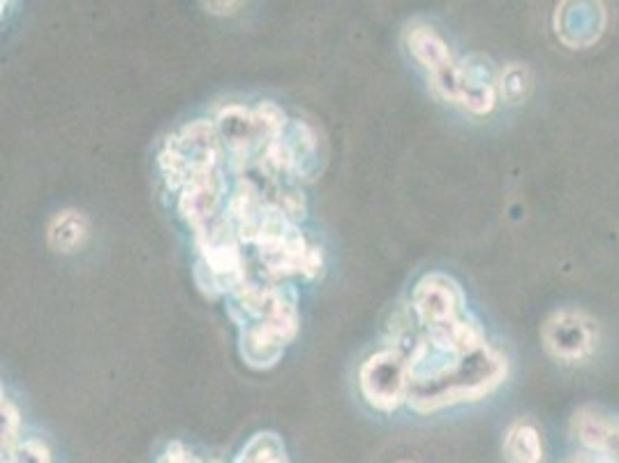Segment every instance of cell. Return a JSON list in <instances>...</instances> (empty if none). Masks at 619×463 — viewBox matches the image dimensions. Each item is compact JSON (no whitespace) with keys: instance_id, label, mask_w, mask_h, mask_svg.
I'll return each mask as SVG.
<instances>
[{"instance_id":"1","label":"cell","mask_w":619,"mask_h":463,"mask_svg":"<svg viewBox=\"0 0 619 463\" xmlns=\"http://www.w3.org/2000/svg\"><path fill=\"white\" fill-rule=\"evenodd\" d=\"M405 355L411 371L407 404L421 415L481 401L502 385L509 371L506 357L490 346L456 357L432 348L423 332Z\"/></svg>"},{"instance_id":"2","label":"cell","mask_w":619,"mask_h":463,"mask_svg":"<svg viewBox=\"0 0 619 463\" xmlns=\"http://www.w3.org/2000/svg\"><path fill=\"white\" fill-rule=\"evenodd\" d=\"M255 251L259 267L276 280H287L292 276L317 278L324 269L322 248L310 244L299 230L296 220L278 207L268 213Z\"/></svg>"},{"instance_id":"3","label":"cell","mask_w":619,"mask_h":463,"mask_svg":"<svg viewBox=\"0 0 619 463\" xmlns=\"http://www.w3.org/2000/svg\"><path fill=\"white\" fill-rule=\"evenodd\" d=\"M222 158L224 149L215 120L197 118L164 142L157 165L167 188L180 193L197 176L222 167Z\"/></svg>"},{"instance_id":"4","label":"cell","mask_w":619,"mask_h":463,"mask_svg":"<svg viewBox=\"0 0 619 463\" xmlns=\"http://www.w3.org/2000/svg\"><path fill=\"white\" fill-rule=\"evenodd\" d=\"M238 325V350L247 367L257 371L271 369L284 357L287 346L299 334V306H284L271 315L241 320Z\"/></svg>"},{"instance_id":"5","label":"cell","mask_w":619,"mask_h":463,"mask_svg":"<svg viewBox=\"0 0 619 463\" xmlns=\"http://www.w3.org/2000/svg\"><path fill=\"white\" fill-rule=\"evenodd\" d=\"M409 357L400 348H386L370 355L359 371V387L370 406L394 413L409 396Z\"/></svg>"},{"instance_id":"6","label":"cell","mask_w":619,"mask_h":463,"mask_svg":"<svg viewBox=\"0 0 619 463\" xmlns=\"http://www.w3.org/2000/svg\"><path fill=\"white\" fill-rule=\"evenodd\" d=\"M467 301L463 288L446 274H425L411 292V313H414L423 334H437L465 320Z\"/></svg>"},{"instance_id":"7","label":"cell","mask_w":619,"mask_h":463,"mask_svg":"<svg viewBox=\"0 0 619 463\" xmlns=\"http://www.w3.org/2000/svg\"><path fill=\"white\" fill-rule=\"evenodd\" d=\"M409 54L430 74V84L448 103H456L458 63L453 60L444 37L430 26H411L407 33Z\"/></svg>"},{"instance_id":"8","label":"cell","mask_w":619,"mask_h":463,"mask_svg":"<svg viewBox=\"0 0 619 463\" xmlns=\"http://www.w3.org/2000/svg\"><path fill=\"white\" fill-rule=\"evenodd\" d=\"M226 195H230V188H226L224 167L211 170L190 181L178 193V213L188 223V228L197 232L224 216Z\"/></svg>"},{"instance_id":"9","label":"cell","mask_w":619,"mask_h":463,"mask_svg":"<svg viewBox=\"0 0 619 463\" xmlns=\"http://www.w3.org/2000/svg\"><path fill=\"white\" fill-rule=\"evenodd\" d=\"M500 74L494 72L486 56H467L458 63L456 79V105H463L471 114H490L498 103Z\"/></svg>"},{"instance_id":"10","label":"cell","mask_w":619,"mask_h":463,"mask_svg":"<svg viewBox=\"0 0 619 463\" xmlns=\"http://www.w3.org/2000/svg\"><path fill=\"white\" fill-rule=\"evenodd\" d=\"M594 325L575 311L554 313L544 327V344L548 352L562 361H581L594 350Z\"/></svg>"},{"instance_id":"11","label":"cell","mask_w":619,"mask_h":463,"mask_svg":"<svg viewBox=\"0 0 619 463\" xmlns=\"http://www.w3.org/2000/svg\"><path fill=\"white\" fill-rule=\"evenodd\" d=\"M573 431L587 450L619 463V419L596 408H583L573 417Z\"/></svg>"},{"instance_id":"12","label":"cell","mask_w":619,"mask_h":463,"mask_svg":"<svg viewBox=\"0 0 619 463\" xmlns=\"http://www.w3.org/2000/svg\"><path fill=\"white\" fill-rule=\"evenodd\" d=\"M89 218L79 209L58 211L47 225V241L56 253H74L89 239Z\"/></svg>"},{"instance_id":"13","label":"cell","mask_w":619,"mask_h":463,"mask_svg":"<svg viewBox=\"0 0 619 463\" xmlns=\"http://www.w3.org/2000/svg\"><path fill=\"white\" fill-rule=\"evenodd\" d=\"M509 463H544V442L539 431L525 421H518L504 440Z\"/></svg>"},{"instance_id":"14","label":"cell","mask_w":619,"mask_h":463,"mask_svg":"<svg viewBox=\"0 0 619 463\" xmlns=\"http://www.w3.org/2000/svg\"><path fill=\"white\" fill-rule=\"evenodd\" d=\"M234 463H289V456L278 433L259 431L245 442Z\"/></svg>"},{"instance_id":"15","label":"cell","mask_w":619,"mask_h":463,"mask_svg":"<svg viewBox=\"0 0 619 463\" xmlns=\"http://www.w3.org/2000/svg\"><path fill=\"white\" fill-rule=\"evenodd\" d=\"M529 86H532V77H529V72H527L525 66L511 63V66H506V68L500 72L498 91H500V97L504 100V103H509V105L523 103V100H525L527 93H529Z\"/></svg>"},{"instance_id":"16","label":"cell","mask_w":619,"mask_h":463,"mask_svg":"<svg viewBox=\"0 0 619 463\" xmlns=\"http://www.w3.org/2000/svg\"><path fill=\"white\" fill-rule=\"evenodd\" d=\"M0 415H3V459H5L14 452L19 442H22V438H19V433H22V415H19V408L5 396V392H3V401H0Z\"/></svg>"},{"instance_id":"17","label":"cell","mask_w":619,"mask_h":463,"mask_svg":"<svg viewBox=\"0 0 619 463\" xmlns=\"http://www.w3.org/2000/svg\"><path fill=\"white\" fill-rule=\"evenodd\" d=\"M3 463H51V454L43 440L31 438L19 442L14 452L3 459Z\"/></svg>"},{"instance_id":"18","label":"cell","mask_w":619,"mask_h":463,"mask_svg":"<svg viewBox=\"0 0 619 463\" xmlns=\"http://www.w3.org/2000/svg\"><path fill=\"white\" fill-rule=\"evenodd\" d=\"M157 463H201L188 448L183 445V442H170L164 452L160 454Z\"/></svg>"},{"instance_id":"19","label":"cell","mask_w":619,"mask_h":463,"mask_svg":"<svg viewBox=\"0 0 619 463\" xmlns=\"http://www.w3.org/2000/svg\"><path fill=\"white\" fill-rule=\"evenodd\" d=\"M203 8L211 14H232L241 8V3H203Z\"/></svg>"},{"instance_id":"20","label":"cell","mask_w":619,"mask_h":463,"mask_svg":"<svg viewBox=\"0 0 619 463\" xmlns=\"http://www.w3.org/2000/svg\"><path fill=\"white\" fill-rule=\"evenodd\" d=\"M577 463H612V461L598 456V459H583V461H577Z\"/></svg>"}]
</instances>
